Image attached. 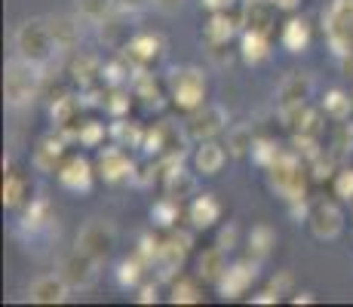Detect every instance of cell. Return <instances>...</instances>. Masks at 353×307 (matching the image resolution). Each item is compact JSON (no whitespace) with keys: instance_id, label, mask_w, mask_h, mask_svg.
Listing matches in <instances>:
<instances>
[{"instance_id":"32","label":"cell","mask_w":353,"mask_h":307,"mask_svg":"<svg viewBox=\"0 0 353 307\" xmlns=\"http://www.w3.org/2000/svg\"><path fill=\"white\" fill-rule=\"evenodd\" d=\"M169 301L172 304H196L203 301V289L194 277H175L172 289H169Z\"/></svg>"},{"instance_id":"35","label":"cell","mask_w":353,"mask_h":307,"mask_svg":"<svg viewBox=\"0 0 353 307\" xmlns=\"http://www.w3.org/2000/svg\"><path fill=\"white\" fill-rule=\"evenodd\" d=\"M141 274H145V261L141 258H132V261H123L117 268V283L123 289H135L141 283Z\"/></svg>"},{"instance_id":"43","label":"cell","mask_w":353,"mask_h":307,"mask_svg":"<svg viewBox=\"0 0 353 307\" xmlns=\"http://www.w3.org/2000/svg\"><path fill=\"white\" fill-rule=\"evenodd\" d=\"M236 234H240V230H236L234 224L221 230V234H219V246H221V249H228V252L234 249V246H236Z\"/></svg>"},{"instance_id":"44","label":"cell","mask_w":353,"mask_h":307,"mask_svg":"<svg viewBox=\"0 0 353 307\" xmlns=\"http://www.w3.org/2000/svg\"><path fill=\"white\" fill-rule=\"evenodd\" d=\"M154 6H157L160 12H166V16H172V12H179L181 6H185V0H154Z\"/></svg>"},{"instance_id":"3","label":"cell","mask_w":353,"mask_h":307,"mask_svg":"<svg viewBox=\"0 0 353 307\" xmlns=\"http://www.w3.org/2000/svg\"><path fill=\"white\" fill-rule=\"evenodd\" d=\"M43 68L31 65L22 56L6 61V74H3V92H6V105L12 108H25L31 105L40 95V86H43V77H40Z\"/></svg>"},{"instance_id":"4","label":"cell","mask_w":353,"mask_h":307,"mask_svg":"<svg viewBox=\"0 0 353 307\" xmlns=\"http://www.w3.org/2000/svg\"><path fill=\"white\" fill-rule=\"evenodd\" d=\"M169 99L185 114L206 105V74L200 68H172L169 71Z\"/></svg>"},{"instance_id":"18","label":"cell","mask_w":353,"mask_h":307,"mask_svg":"<svg viewBox=\"0 0 353 307\" xmlns=\"http://www.w3.org/2000/svg\"><path fill=\"white\" fill-rule=\"evenodd\" d=\"M188 218H191V224H194L196 230L212 228V224L221 218L219 197H215V194H194L191 206H188Z\"/></svg>"},{"instance_id":"11","label":"cell","mask_w":353,"mask_h":307,"mask_svg":"<svg viewBox=\"0 0 353 307\" xmlns=\"http://www.w3.org/2000/svg\"><path fill=\"white\" fill-rule=\"evenodd\" d=\"M96 172L108 184H123L135 175V163L129 160V154L123 151V145H111V148H99L96 157Z\"/></svg>"},{"instance_id":"45","label":"cell","mask_w":353,"mask_h":307,"mask_svg":"<svg viewBox=\"0 0 353 307\" xmlns=\"http://www.w3.org/2000/svg\"><path fill=\"white\" fill-rule=\"evenodd\" d=\"M270 3H274L276 10H295V6L301 3V0H270Z\"/></svg>"},{"instance_id":"36","label":"cell","mask_w":353,"mask_h":307,"mask_svg":"<svg viewBox=\"0 0 353 307\" xmlns=\"http://www.w3.org/2000/svg\"><path fill=\"white\" fill-rule=\"evenodd\" d=\"M280 151H283V148L276 145L274 139H255V148H252V154H249V157H252V160H255L261 169H268L270 163L280 157Z\"/></svg>"},{"instance_id":"5","label":"cell","mask_w":353,"mask_h":307,"mask_svg":"<svg viewBox=\"0 0 353 307\" xmlns=\"http://www.w3.org/2000/svg\"><path fill=\"white\" fill-rule=\"evenodd\" d=\"M325 37L329 46L338 56H350L353 52V0H332L329 10L323 12Z\"/></svg>"},{"instance_id":"21","label":"cell","mask_w":353,"mask_h":307,"mask_svg":"<svg viewBox=\"0 0 353 307\" xmlns=\"http://www.w3.org/2000/svg\"><path fill=\"white\" fill-rule=\"evenodd\" d=\"M236 37V19L230 12H212L209 22L203 25V40L206 46H225Z\"/></svg>"},{"instance_id":"2","label":"cell","mask_w":353,"mask_h":307,"mask_svg":"<svg viewBox=\"0 0 353 307\" xmlns=\"http://www.w3.org/2000/svg\"><path fill=\"white\" fill-rule=\"evenodd\" d=\"M12 43H16V56H22L25 61L37 68H46L56 56V40H52L50 22L46 19H28L22 22L12 34Z\"/></svg>"},{"instance_id":"29","label":"cell","mask_w":353,"mask_h":307,"mask_svg":"<svg viewBox=\"0 0 353 307\" xmlns=\"http://www.w3.org/2000/svg\"><path fill=\"white\" fill-rule=\"evenodd\" d=\"M163 184H166V194L175 197V200H185V197H194L196 190V179L191 172H185L181 166H172L166 175H163Z\"/></svg>"},{"instance_id":"13","label":"cell","mask_w":353,"mask_h":307,"mask_svg":"<svg viewBox=\"0 0 353 307\" xmlns=\"http://www.w3.org/2000/svg\"><path fill=\"white\" fill-rule=\"evenodd\" d=\"M68 292H71V286H68L65 277L56 270V274H43V277L31 279L28 301H34V304H62V301H68Z\"/></svg>"},{"instance_id":"27","label":"cell","mask_w":353,"mask_h":307,"mask_svg":"<svg viewBox=\"0 0 353 307\" xmlns=\"http://www.w3.org/2000/svg\"><path fill=\"white\" fill-rule=\"evenodd\" d=\"M255 129L252 123H236V126L228 129V151L230 157H249L255 148Z\"/></svg>"},{"instance_id":"41","label":"cell","mask_w":353,"mask_h":307,"mask_svg":"<svg viewBox=\"0 0 353 307\" xmlns=\"http://www.w3.org/2000/svg\"><path fill=\"white\" fill-rule=\"evenodd\" d=\"M160 298V286L157 283H148V286H141L139 289V301L141 304H151V301H157Z\"/></svg>"},{"instance_id":"22","label":"cell","mask_w":353,"mask_h":307,"mask_svg":"<svg viewBox=\"0 0 353 307\" xmlns=\"http://www.w3.org/2000/svg\"><path fill=\"white\" fill-rule=\"evenodd\" d=\"M276 6L270 3V0H252V3L246 6V19H243V25H246L249 31H258V34H274V25H276Z\"/></svg>"},{"instance_id":"38","label":"cell","mask_w":353,"mask_h":307,"mask_svg":"<svg viewBox=\"0 0 353 307\" xmlns=\"http://www.w3.org/2000/svg\"><path fill=\"white\" fill-rule=\"evenodd\" d=\"M101 139H105V123H96V120L80 123V129H77V141H80L83 148H99V145H101Z\"/></svg>"},{"instance_id":"14","label":"cell","mask_w":353,"mask_h":307,"mask_svg":"<svg viewBox=\"0 0 353 307\" xmlns=\"http://www.w3.org/2000/svg\"><path fill=\"white\" fill-rule=\"evenodd\" d=\"M255 277H258V261H252V258H249V261L230 264L228 274L221 277V283H219L221 298H240V295H246L249 286L255 283Z\"/></svg>"},{"instance_id":"20","label":"cell","mask_w":353,"mask_h":307,"mask_svg":"<svg viewBox=\"0 0 353 307\" xmlns=\"http://www.w3.org/2000/svg\"><path fill=\"white\" fill-rule=\"evenodd\" d=\"M196 277L203 279V283H212V286H219L221 283V277L228 274V249H221V246H212V249H206L200 255V261H196Z\"/></svg>"},{"instance_id":"25","label":"cell","mask_w":353,"mask_h":307,"mask_svg":"<svg viewBox=\"0 0 353 307\" xmlns=\"http://www.w3.org/2000/svg\"><path fill=\"white\" fill-rule=\"evenodd\" d=\"M240 56H243V61H249V65H261V61L270 56V37L246 28L240 37Z\"/></svg>"},{"instance_id":"19","label":"cell","mask_w":353,"mask_h":307,"mask_svg":"<svg viewBox=\"0 0 353 307\" xmlns=\"http://www.w3.org/2000/svg\"><path fill=\"white\" fill-rule=\"evenodd\" d=\"M50 31H52V40H56V50L59 52H74L80 46V22L71 16H50Z\"/></svg>"},{"instance_id":"8","label":"cell","mask_w":353,"mask_h":307,"mask_svg":"<svg viewBox=\"0 0 353 307\" xmlns=\"http://www.w3.org/2000/svg\"><path fill=\"white\" fill-rule=\"evenodd\" d=\"M99 264H101L99 258L86 255L83 249L74 246L62 261H59V274L65 277V283L71 286V289H92L99 279Z\"/></svg>"},{"instance_id":"37","label":"cell","mask_w":353,"mask_h":307,"mask_svg":"<svg viewBox=\"0 0 353 307\" xmlns=\"http://www.w3.org/2000/svg\"><path fill=\"white\" fill-rule=\"evenodd\" d=\"M332 190L341 203H353V166H341L332 175Z\"/></svg>"},{"instance_id":"30","label":"cell","mask_w":353,"mask_h":307,"mask_svg":"<svg viewBox=\"0 0 353 307\" xmlns=\"http://www.w3.org/2000/svg\"><path fill=\"white\" fill-rule=\"evenodd\" d=\"M71 74H74V80H77L80 86H92L99 77H105V68H101V61L96 56L80 52V56L71 61Z\"/></svg>"},{"instance_id":"42","label":"cell","mask_w":353,"mask_h":307,"mask_svg":"<svg viewBox=\"0 0 353 307\" xmlns=\"http://www.w3.org/2000/svg\"><path fill=\"white\" fill-rule=\"evenodd\" d=\"M209 12H230L236 6V0H200Z\"/></svg>"},{"instance_id":"12","label":"cell","mask_w":353,"mask_h":307,"mask_svg":"<svg viewBox=\"0 0 353 307\" xmlns=\"http://www.w3.org/2000/svg\"><path fill=\"white\" fill-rule=\"evenodd\" d=\"M163 37L160 34H132V37L126 40V46H123V56L129 65H135V68H148V65H154L160 56H163Z\"/></svg>"},{"instance_id":"26","label":"cell","mask_w":353,"mask_h":307,"mask_svg":"<svg viewBox=\"0 0 353 307\" xmlns=\"http://www.w3.org/2000/svg\"><path fill=\"white\" fill-rule=\"evenodd\" d=\"M323 114L329 117L332 123H341V120H350L353 114V92H344V90H329L323 95Z\"/></svg>"},{"instance_id":"40","label":"cell","mask_w":353,"mask_h":307,"mask_svg":"<svg viewBox=\"0 0 353 307\" xmlns=\"http://www.w3.org/2000/svg\"><path fill=\"white\" fill-rule=\"evenodd\" d=\"M114 3L123 12H141V10H148V6H154V0H114Z\"/></svg>"},{"instance_id":"31","label":"cell","mask_w":353,"mask_h":307,"mask_svg":"<svg viewBox=\"0 0 353 307\" xmlns=\"http://www.w3.org/2000/svg\"><path fill=\"white\" fill-rule=\"evenodd\" d=\"M56 221V215H52V206H50V200H31L28 206H25V218H22V228H28V230H43V228H50V224Z\"/></svg>"},{"instance_id":"7","label":"cell","mask_w":353,"mask_h":307,"mask_svg":"<svg viewBox=\"0 0 353 307\" xmlns=\"http://www.w3.org/2000/svg\"><path fill=\"white\" fill-rule=\"evenodd\" d=\"M114 246H117V230L105 218H90L77 234V249H83L86 255L99 258V261H105L111 255Z\"/></svg>"},{"instance_id":"46","label":"cell","mask_w":353,"mask_h":307,"mask_svg":"<svg viewBox=\"0 0 353 307\" xmlns=\"http://www.w3.org/2000/svg\"><path fill=\"white\" fill-rule=\"evenodd\" d=\"M292 301H295V304H307V301H316V295H314V292H295V298H292Z\"/></svg>"},{"instance_id":"17","label":"cell","mask_w":353,"mask_h":307,"mask_svg":"<svg viewBox=\"0 0 353 307\" xmlns=\"http://www.w3.org/2000/svg\"><path fill=\"white\" fill-rule=\"evenodd\" d=\"M228 154L230 151H225V145H219L215 139L196 141V148H194V169L200 175H206V179H212V175H219L221 169H225Z\"/></svg>"},{"instance_id":"9","label":"cell","mask_w":353,"mask_h":307,"mask_svg":"<svg viewBox=\"0 0 353 307\" xmlns=\"http://www.w3.org/2000/svg\"><path fill=\"white\" fill-rule=\"evenodd\" d=\"M307 228L316 240L329 243L338 240L344 230V212L335 200H316L310 203V212H307Z\"/></svg>"},{"instance_id":"24","label":"cell","mask_w":353,"mask_h":307,"mask_svg":"<svg viewBox=\"0 0 353 307\" xmlns=\"http://www.w3.org/2000/svg\"><path fill=\"white\" fill-rule=\"evenodd\" d=\"M276 246V230L270 224H255L246 237V249H249V258L252 261H264V258L274 252Z\"/></svg>"},{"instance_id":"39","label":"cell","mask_w":353,"mask_h":307,"mask_svg":"<svg viewBox=\"0 0 353 307\" xmlns=\"http://www.w3.org/2000/svg\"><path fill=\"white\" fill-rule=\"evenodd\" d=\"M101 108H105L108 114H114V117H120V114L129 111V95L120 90V86H111V90H108V99L101 101Z\"/></svg>"},{"instance_id":"28","label":"cell","mask_w":353,"mask_h":307,"mask_svg":"<svg viewBox=\"0 0 353 307\" xmlns=\"http://www.w3.org/2000/svg\"><path fill=\"white\" fill-rule=\"evenodd\" d=\"M3 203L10 209H22L31 203L28 197V179H25L22 172H6L3 179Z\"/></svg>"},{"instance_id":"16","label":"cell","mask_w":353,"mask_h":307,"mask_svg":"<svg viewBox=\"0 0 353 307\" xmlns=\"http://www.w3.org/2000/svg\"><path fill=\"white\" fill-rule=\"evenodd\" d=\"M65 157H68L65 135H43V139L37 141V148H34L31 163H34V169H37V172H56V169L62 166Z\"/></svg>"},{"instance_id":"6","label":"cell","mask_w":353,"mask_h":307,"mask_svg":"<svg viewBox=\"0 0 353 307\" xmlns=\"http://www.w3.org/2000/svg\"><path fill=\"white\" fill-rule=\"evenodd\" d=\"M228 129V111L221 105H200L196 111L188 114L185 120V135L191 141H209V139H219L221 132Z\"/></svg>"},{"instance_id":"15","label":"cell","mask_w":353,"mask_h":307,"mask_svg":"<svg viewBox=\"0 0 353 307\" xmlns=\"http://www.w3.org/2000/svg\"><path fill=\"white\" fill-rule=\"evenodd\" d=\"M314 99V77L307 71H289L280 83V108L307 105Z\"/></svg>"},{"instance_id":"34","label":"cell","mask_w":353,"mask_h":307,"mask_svg":"<svg viewBox=\"0 0 353 307\" xmlns=\"http://www.w3.org/2000/svg\"><path fill=\"white\" fill-rule=\"evenodd\" d=\"M179 203H181V200H175V197H169V194L163 197L157 206L151 209L154 224H160V228H172V224L179 221Z\"/></svg>"},{"instance_id":"23","label":"cell","mask_w":353,"mask_h":307,"mask_svg":"<svg viewBox=\"0 0 353 307\" xmlns=\"http://www.w3.org/2000/svg\"><path fill=\"white\" fill-rule=\"evenodd\" d=\"M280 43H283V50L286 52H292V56L304 52L310 46V25L304 22V19L292 16L289 22L283 25V31H280Z\"/></svg>"},{"instance_id":"47","label":"cell","mask_w":353,"mask_h":307,"mask_svg":"<svg viewBox=\"0 0 353 307\" xmlns=\"http://www.w3.org/2000/svg\"><path fill=\"white\" fill-rule=\"evenodd\" d=\"M350 92H353V90H350Z\"/></svg>"},{"instance_id":"1","label":"cell","mask_w":353,"mask_h":307,"mask_svg":"<svg viewBox=\"0 0 353 307\" xmlns=\"http://www.w3.org/2000/svg\"><path fill=\"white\" fill-rule=\"evenodd\" d=\"M264 172H268L270 188H274L286 203L304 200V188H307V163L301 160V154L280 151V157H276Z\"/></svg>"},{"instance_id":"10","label":"cell","mask_w":353,"mask_h":307,"mask_svg":"<svg viewBox=\"0 0 353 307\" xmlns=\"http://www.w3.org/2000/svg\"><path fill=\"white\" fill-rule=\"evenodd\" d=\"M56 179L71 194H90L92 184H96V166L80 154H68L62 166L56 169Z\"/></svg>"},{"instance_id":"33","label":"cell","mask_w":353,"mask_h":307,"mask_svg":"<svg viewBox=\"0 0 353 307\" xmlns=\"http://www.w3.org/2000/svg\"><path fill=\"white\" fill-rule=\"evenodd\" d=\"M114 10H117L114 0H77L80 19H86V22H92V25H101Z\"/></svg>"}]
</instances>
